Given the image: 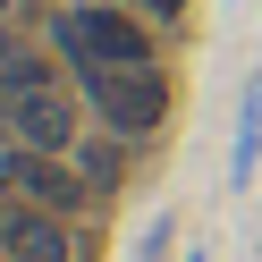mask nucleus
I'll return each instance as SVG.
<instances>
[{
    "label": "nucleus",
    "mask_w": 262,
    "mask_h": 262,
    "mask_svg": "<svg viewBox=\"0 0 262 262\" xmlns=\"http://www.w3.org/2000/svg\"><path fill=\"white\" fill-rule=\"evenodd\" d=\"M186 262H203V254H186Z\"/></svg>",
    "instance_id": "11"
},
{
    "label": "nucleus",
    "mask_w": 262,
    "mask_h": 262,
    "mask_svg": "<svg viewBox=\"0 0 262 262\" xmlns=\"http://www.w3.org/2000/svg\"><path fill=\"white\" fill-rule=\"evenodd\" d=\"M127 161H136V136H110V127L76 136V169L93 178V194H119L127 186Z\"/></svg>",
    "instance_id": "6"
},
{
    "label": "nucleus",
    "mask_w": 262,
    "mask_h": 262,
    "mask_svg": "<svg viewBox=\"0 0 262 262\" xmlns=\"http://www.w3.org/2000/svg\"><path fill=\"white\" fill-rule=\"evenodd\" d=\"M0 203H9V178H0Z\"/></svg>",
    "instance_id": "10"
},
{
    "label": "nucleus",
    "mask_w": 262,
    "mask_h": 262,
    "mask_svg": "<svg viewBox=\"0 0 262 262\" xmlns=\"http://www.w3.org/2000/svg\"><path fill=\"white\" fill-rule=\"evenodd\" d=\"M262 169V76H245L237 93V144H228V186H254Z\"/></svg>",
    "instance_id": "7"
},
{
    "label": "nucleus",
    "mask_w": 262,
    "mask_h": 262,
    "mask_svg": "<svg viewBox=\"0 0 262 262\" xmlns=\"http://www.w3.org/2000/svg\"><path fill=\"white\" fill-rule=\"evenodd\" d=\"M76 93H85V110H93V127H110V136H161V119H169V76H161V59L152 68H85L76 76Z\"/></svg>",
    "instance_id": "2"
},
{
    "label": "nucleus",
    "mask_w": 262,
    "mask_h": 262,
    "mask_svg": "<svg viewBox=\"0 0 262 262\" xmlns=\"http://www.w3.org/2000/svg\"><path fill=\"white\" fill-rule=\"evenodd\" d=\"M0 262H76V228L68 211H42L26 194L0 203Z\"/></svg>",
    "instance_id": "4"
},
{
    "label": "nucleus",
    "mask_w": 262,
    "mask_h": 262,
    "mask_svg": "<svg viewBox=\"0 0 262 262\" xmlns=\"http://www.w3.org/2000/svg\"><path fill=\"white\" fill-rule=\"evenodd\" d=\"M42 34H51V59H68V76H85V68H152V26L127 0H76Z\"/></svg>",
    "instance_id": "1"
},
{
    "label": "nucleus",
    "mask_w": 262,
    "mask_h": 262,
    "mask_svg": "<svg viewBox=\"0 0 262 262\" xmlns=\"http://www.w3.org/2000/svg\"><path fill=\"white\" fill-rule=\"evenodd\" d=\"M17 144H34V152H76V136H85V93H68V85H34V93H17Z\"/></svg>",
    "instance_id": "5"
},
{
    "label": "nucleus",
    "mask_w": 262,
    "mask_h": 262,
    "mask_svg": "<svg viewBox=\"0 0 262 262\" xmlns=\"http://www.w3.org/2000/svg\"><path fill=\"white\" fill-rule=\"evenodd\" d=\"M0 178H9V194H26V203L42 211H85L93 203V178L76 169V152H34V144H0Z\"/></svg>",
    "instance_id": "3"
},
{
    "label": "nucleus",
    "mask_w": 262,
    "mask_h": 262,
    "mask_svg": "<svg viewBox=\"0 0 262 262\" xmlns=\"http://www.w3.org/2000/svg\"><path fill=\"white\" fill-rule=\"evenodd\" d=\"M9 110H17V102H9V93H0V144H17V119H9Z\"/></svg>",
    "instance_id": "9"
},
{
    "label": "nucleus",
    "mask_w": 262,
    "mask_h": 262,
    "mask_svg": "<svg viewBox=\"0 0 262 262\" xmlns=\"http://www.w3.org/2000/svg\"><path fill=\"white\" fill-rule=\"evenodd\" d=\"M169 237H178V220H169V211H161V220L144 228V245H136V254H144V262H161V254H169Z\"/></svg>",
    "instance_id": "8"
}]
</instances>
